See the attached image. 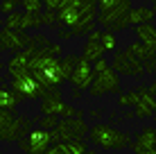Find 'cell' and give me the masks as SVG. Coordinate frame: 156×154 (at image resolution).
Returning a JSON list of instances; mask_svg holds the SVG:
<instances>
[{
  "instance_id": "cell-17",
  "label": "cell",
  "mask_w": 156,
  "mask_h": 154,
  "mask_svg": "<svg viewBox=\"0 0 156 154\" xmlns=\"http://www.w3.org/2000/svg\"><path fill=\"white\" fill-rule=\"evenodd\" d=\"M133 32H136V39L140 41L143 45H147L149 50L156 52V25H154V23L133 25Z\"/></svg>"
},
{
  "instance_id": "cell-11",
  "label": "cell",
  "mask_w": 156,
  "mask_h": 154,
  "mask_svg": "<svg viewBox=\"0 0 156 154\" xmlns=\"http://www.w3.org/2000/svg\"><path fill=\"white\" fill-rule=\"evenodd\" d=\"M32 43V36L25 30H0V52H18Z\"/></svg>"
},
{
  "instance_id": "cell-21",
  "label": "cell",
  "mask_w": 156,
  "mask_h": 154,
  "mask_svg": "<svg viewBox=\"0 0 156 154\" xmlns=\"http://www.w3.org/2000/svg\"><path fill=\"white\" fill-rule=\"evenodd\" d=\"M127 50L131 52L136 59H140V61H147V59H154V57H156V52H154V50H149L147 45H143L140 41H133V43H129V45H127Z\"/></svg>"
},
{
  "instance_id": "cell-29",
  "label": "cell",
  "mask_w": 156,
  "mask_h": 154,
  "mask_svg": "<svg viewBox=\"0 0 156 154\" xmlns=\"http://www.w3.org/2000/svg\"><path fill=\"white\" fill-rule=\"evenodd\" d=\"M57 123H59V116H52V113H43V118L39 120V125L43 127V129H48V131L55 129Z\"/></svg>"
},
{
  "instance_id": "cell-14",
  "label": "cell",
  "mask_w": 156,
  "mask_h": 154,
  "mask_svg": "<svg viewBox=\"0 0 156 154\" xmlns=\"http://www.w3.org/2000/svg\"><path fill=\"white\" fill-rule=\"evenodd\" d=\"M104 48L100 43V30H93L88 32V36H86V43H84V50H82V57L88 61H95L100 59V57H104Z\"/></svg>"
},
{
  "instance_id": "cell-22",
  "label": "cell",
  "mask_w": 156,
  "mask_h": 154,
  "mask_svg": "<svg viewBox=\"0 0 156 154\" xmlns=\"http://www.w3.org/2000/svg\"><path fill=\"white\" fill-rule=\"evenodd\" d=\"M32 41H34L36 48H43V50H48L50 55H55V57H61V52H63L61 45H59V43H50V39H48V36H43V34L34 36Z\"/></svg>"
},
{
  "instance_id": "cell-10",
  "label": "cell",
  "mask_w": 156,
  "mask_h": 154,
  "mask_svg": "<svg viewBox=\"0 0 156 154\" xmlns=\"http://www.w3.org/2000/svg\"><path fill=\"white\" fill-rule=\"evenodd\" d=\"M93 75H95V70H93V61L84 59V57H77V59H75V68H73V73L68 75V82H70V86H73V88H79V91H88L90 84H93Z\"/></svg>"
},
{
  "instance_id": "cell-37",
  "label": "cell",
  "mask_w": 156,
  "mask_h": 154,
  "mask_svg": "<svg viewBox=\"0 0 156 154\" xmlns=\"http://www.w3.org/2000/svg\"><path fill=\"white\" fill-rule=\"evenodd\" d=\"M140 154H156V147H154V150H145V152H140Z\"/></svg>"
},
{
  "instance_id": "cell-40",
  "label": "cell",
  "mask_w": 156,
  "mask_h": 154,
  "mask_svg": "<svg viewBox=\"0 0 156 154\" xmlns=\"http://www.w3.org/2000/svg\"><path fill=\"white\" fill-rule=\"evenodd\" d=\"M16 154H25V152H16Z\"/></svg>"
},
{
  "instance_id": "cell-13",
  "label": "cell",
  "mask_w": 156,
  "mask_h": 154,
  "mask_svg": "<svg viewBox=\"0 0 156 154\" xmlns=\"http://www.w3.org/2000/svg\"><path fill=\"white\" fill-rule=\"evenodd\" d=\"M138 91V102L133 104V111H136L138 118H152L156 116V98L149 93L147 86H140L136 88Z\"/></svg>"
},
{
  "instance_id": "cell-20",
  "label": "cell",
  "mask_w": 156,
  "mask_h": 154,
  "mask_svg": "<svg viewBox=\"0 0 156 154\" xmlns=\"http://www.w3.org/2000/svg\"><path fill=\"white\" fill-rule=\"evenodd\" d=\"M57 145L61 147L63 154H98L95 150L86 147L84 138H75V141H66V143H57Z\"/></svg>"
},
{
  "instance_id": "cell-25",
  "label": "cell",
  "mask_w": 156,
  "mask_h": 154,
  "mask_svg": "<svg viewBox=\"0 0 156 154\" xmlns=\"http://www.w3.org/2000/svg\"><path fill=\"white\" fill-rule=\"evenodd\" d=\"M2 25L7 30H23V14L16 9V12H12V14H7L5 16V20H2Z\"/></svg>"
},
{
  "instance_id": "cell-18",
  "label": "cell",
  "mask_w": 156,
  "mask_h": 154,
  "mask_svg": "<svg viewBox=\"0 0 156 154\" xmlns=\"http://www.w3.org/2000/svg\"><path fill=\"white\" fill-rule=\"evenodd\" d=\"M154 16L156 12L152 7H131L129 9V14H127V23L129 25H140V23H152L154 20Z\"/></svg>"
},
{
  "instance_id": "cell-31",
  "label": "cell",
  "mask_w": 156,
  "mask_h": 154,
  "mask_svg": "<svg viewBox=\"0 0 156 154\" xmlns=\"http://www.w3.org/2000/svg\"><path fill=\"white\" fill-rule=\"evenodd\" d=\"M41 23L43 25H55L57 23V12H55V9H45V12H41Z\"/></svg>"
},
{
  "instance_id": "cell-12",
  "label": "cell",
  "mask_w": 156,
  "mask_h": 154,
  "mask_svg": "<svg viewBox=\"0 0 156 154\" xmlns=\"http://www.w3.org/2000/svg\"><path fill=\"white\" fill-rule=\"evenodd\" d=\"M79 5H82V0H61V5L57 7V23H61L68 30L73 25H77L79 23Z\"/></svg>"
},
{
  "instance_id": "cell-19",
  "label": "cell",
  "mask_w": 156,
  "mask_h": 154,
  "mask_svg": "<svg viewBox=\"0 0 156 154\" xmlns=\"http://www.w3.org/2000/svg\"><path fill=\"white\" fill-rule=\"evenodd\" d=\"M23 95H20L18 91H14V88L12 86H0V109H16V107H18V104L20 102H23Z\"/></svg>"
},
{
  "instance_id": "cell-30",
  "label": "cell",
  "mask_w": 156,
  "mask_h": 154,
  "mask_svg": "<svg viewBox=\"0 0 156 154\" xmlns=\"http://www.w3.org/2000/svg\"><path fill=\"white\" fill-rule=\"evenodd\" d=\"M18 5H20V0H0V14H12L18 9Z\"/></svg>"
},
{
  "instance_id": "cell-28",
  "label": "cell",
  "mask_w": 156,
  "mask_h": 154,
  "mask_svg": "<svg viewBox=\"0 0 156 154\" xmlns=\"http://www.w3.org/2000/svg\"><path fill=\"white\" fill-rule=\"evenodd\" d=\"M20 5H23L25 12H34V14H41L43 9V0H20Z\"/></svg>"
},
{
  "instance_id": "cell-5",
  "label": "cell",
  "mask_w": 156,
  "mask_h": 154,
  "mask_svg": "<svg viewBox=\"0 0 156 154\" xmlns=\"http://www.w3.org/2000/svg\"><path fill=\"white\" fill-rule=\"evenodd\" d=\"M41 113H52V116H59V118H82V111L77 107L61 100L59 86L45 88V93L41 95Z\"/></svg>"
},
{
  "instance_id": "cell-42",
  "label": "cell",
  "mask_w": 156,
  "mask_h": 154,
  "mask_svg": "<svg viewBox=\"0 0 156 154\" xmlns=\"http://www.w3.org/2000/svg\"><path fill=\"white\" fill-rule=\"evenodd\" d=\"M154 73H156V70H154Z\"/></svg>"
},
{
  "instance_id": "cell-16",
  "label": "cell",
  "mask_w": 156,
  "mask_h": 154,
  "mask_svg": "<svg viewBox=\"0 0 156 154\" xmlns=\"http://www.w3.org/2000/svg\"><path fill=\"white\" fill-rule=\"evenodd\" d=\"M34 41H32L30 45H25L23 50H18V52H14V57H9V61H7V70H9V75L12 73H18V70H27V63H30V57H32V52H34Z\"/></svg>"
},
{
  "instance_id": "cell-7",
  "label": "cell",
  "mask_w": 156,
  "mask_h": 154,
  "mask_svg": "<svg viewBox=\"0 0 156 154\" xmlns=\"http://www.w3.org/2000/svg\"><path fill=\"white\" fill-rule=\"evenodd\" d=\"M12 88L18 91L25 100H41V95L45 93V88L41 86V82L32 75L30 70L12 73Z\"/></svg>"
},
{
  "instance_id": "cell-23",
  "label": "cell",
  "mask_w": 156,
  "mask_h": 154,
  "mask_svg": "<svg viewBox=\"0 0 156 154\" xmlns=\"http://www.w3.org/2000/svg\"><path fill=\"white\" fill-rule=\"evenodd\" d=\"M100 43H102V48H104V52H113L115 48H118V36H115V32H111V30H100Z\"/></svg>"
},
{
  "instance_id": "cell-8",
  "label": "cell",
  "mask_w": 156,
  "mask_h": 154,
  "mask_svg": "<svg viewBox=\"0 0 156 154\" xmlns=\"http://www.w3.org/2000/svg\"><path fill=\"white\" fill-rule=\"evenodd\" d=\"M16 143H18L20 152H25V154H43L50 145H55L50 131L43 129V127L41 129H30L23 138H18Z\"/></svg>"
},
{
  "instance_id": "cell-2",
  "label": "cell",
  "mask_w": 156,
  "mask_h": 154,
  "mask_svg": "<svg viewBox=\"0 0 156 154\" xmlns=\"http://www.w3.org/2000/svg\"><path fill=\"white\" fill-rule=\"evenodd\" d=\"M98 2V23L104 30L120 32L127 27V14L131 9V0H95Z\"/></svg>"
},
{
  "instance_id": "cell-35",
  "label": "cell",
  "mask_w": 156,
  "mask_h": 154,
  "mask_svg": "<svg viewBox=\"0 0 156 154\" xmlns=\"http://www.w3.org/2000/svg\"><path fill=\"white\" fill-rule=\"evenodd\" d=\"M59 36H61V39H70V30H68V27H63V30H59Z\"/></svg>"
},
{
  "instance_id": "cell-33",
  "label": "cell",
  "mask_w": 156,
  "mask_h": 154,
  "mask_svg": "<svg viewBox=\"0 0 156 154\" xmlns=\"http://www.w3.org/2000/svg\"><path fill=\"white\" fill-rule=\"evenodd\" d=\"M59 5H61V0H43V7H45V9H55V12H57Z\"/></svg>"
},
{
  "instance_id": "cell-27",
  "label": "cell",
  "mask_w": 156,
  "mask_h": 154,
  "mask_svg": "<svg viewBox=\"0 0 156 154\" xmlns=\"http://www.w3.org/2000/svg\"><path fill=\"white\" fill-rule=\"evenodd\" d=\"M75 59H77L75 55H68V57H61V59H59V63H61V73H63L66 79H68V75H70L73 68H75Z\"/></svg>"
},
{
  "instance_id": "cell-6",
  "label": "cell",
  "mask_w": 156,
  "mask_h": 154,
  "mask_svg": "<svg viewBox=\"0 0 156 154\" xmlns=\"http://www.w3.org/2000/svg\"><path fill=\"white\" fill-rule=\"evenodd\" d=\"M88 134V127L82 118H61L57 123V127L50 131L52 143H66V141H75V138H84Z\"/></svg>"
},
{
  "instance_id": "cell-3",
  "label": "cell",
  "mask_w": 156,
  "mask_h": 154,
  "mask_svg": "<svg viewBox=\"0 0 156 154\" xmlns=\"http://www.w3.org/2000/svg\"><path fill=\"white\" fill-rule=\"evenodd\" d=\"M88 141L93 143L95 147L113 150V152L131 147V136L125 134V131H118L113 125H104V123H98V125L90 127L88 129Z\"/></svg>"
},
{
  "instance_id": "cell-36",
  "label": "cell",
  "mask_w": 156,
  "mask_h": 154,
  "mask_svg": "<svg viewBox=\"0 0 156 154\" xmlns=\"http://www.w3.org/2000/svg\"><path fill=\"white\" fill-rule=\"evenodd\" d=\"M147 88H149V93H152V95H154V98H156V79H154V82H152V84H149V86H147Z\"/></svg>"
},
{
  "instance_id": "cell-4",
  "label": "cell",
  "mask_w": 156,
  "mask_h": 154,
  "mask_svg": "<svg viewBox=\"0 0 156 154\" xmlns=\"http://www.w3.org/2000/svg\"><path fill=\"white\" fill-rule=\"evenodd\" d=\"M93 84H90L88 93L93 98H102V95H109V93H120V75L109 66L106 57H100V59L93 61Z\"/></svg>"
},
{
  "instance_id": "cell-24",
  "label": "cell",
  "mask_w": 156,
  "mask_h": 154,
  "mask_svg": "<svg viewBox=\"0 0 156 154\" xmlns=\"http://www.w3.org/2000/svg\"><path fill=\"white\" fill-rule=\"evenodd\" d=\"M41 14H34V12H25L23 14V30L30 32V30H39L41 27Z\"/></svg>"
},
{
  "instance_id": "cell-34",
  "label": "cell",
  "mask_w": 156,
  "mask_h": 154,
  "mask_svg": "<svg viewBox=\"0 0 156 154\" xmlns=\"http://www.w3.org/2000/svg\"><path fill=\"white\" fill-rule=\"evenodd\" d=\"M43 154H63V152H61V147H59L57 143H55V145H50V147H48V150L43 152Z\"/></svg>"
},
{
  "instance_id": "cell-41",
  "label": "cell",
  "mask_w": 156,
  "mask_h": 154,
  "mask_svg": "<svg viewBox=\"0 0 156 154\" xmlns=\"http://www.w3.org/2000/svg\"><path fill=\"white\" fill-rule=\"evenodd\" d=\"M0 25H2V18H0Z\"/></svg>"
},
{
  "instance_id": "cell-9",
  "label": "cell",
  "mask_w": 156,
  "mask_h": 154,
  "mask_svg": "<svg viewBox=\"0 0 156 154\" xmlns=\"http://www.w3.org/2000/svg\"><path fill=\"white\" fill-rule=\"evenodd\" d=\"M111 68H113L118 75H127V77H143V75H145L143 61L136 59L129 50L115 52L113 59H111Z\"/></svg>"
},
{
  "instance_id": "cell-38",
  "label": "cell",
  "mask_w": 156,
  "mask_h": 154,
  "mask_svg": "<svg viewBox=\"0 0 156 154\" xmlns=\"http://www.w3.org/2000/svg\"><path fill=\"white\" fill-rule=\"evenodd\" d=\"M2 68H5V63H2V61H0V70H2Z\"/></svg>"
},
{
  "instance_id": "cell-32",
  "label": "cell",
  "mask_w": 156,
  "mask_h": 154,
  "mask_svg": "<svg viewBox=\"0 0 156 154\" xmlns=\"http://www.w3.org/2000/svg\"><path fill=\"white\" fill-rule=\"evenodd\" d=\"M143 68H145V75H147V73H154L156 70V57H154V59L143 61Z\"/></svg>"
},
{
  "instance_id": "cell-26",
  "label": "cell",
  "mask_w": 156,
  "mask_h": 154,
  "mask_svg": "<svg viewBox=\"0 0 156 154\" xmlns=\"http://www.w3.org/2000/svg\"><path fill=\"white\" fill-rule=\"evenodd\" d=\"M138 102V91H131V93H120L118 95V107H133Z\"/></svg>"
},
{
  "instance_id": "cell-39",
  "label": "cell",
  "mask_w": 156,
  "mask_h": 154,
  "mask_svg": "<svg viewBox=\"0 0 156 154\" xmlns=\"http://www.w3.org/2000/svg\"><path fill=\"white\" fill-rule=\"evenodd\" d=\"M152 9H154V12H156V0H154V7H152Z\"/></svg>"
},
{
  "instance_id": "cell-1",
  "label": "cell",
  "mask_w": 156,
  "mask_h": 154,
  "mask_svg": "<svg viewBox=\"0 0 156 154\" xmlns=\"http://www.w3.org/2000/svg\"><path fill=\"white\" fill-rule=\"evenodd\" d=\"M27 70L34 75L36 79L41 82L43 88H57L66 82L61 73V63H59V57L50 55L48 50L43 48H34L30 57V63H27Z\"/></svg>"
},
{
  "instance_id": "cell-15",
  "label": "cell",
  "mask_w": 156,
  "mask_h": 154,
  "mask_svg": "<svg viewBox=\"0 0 156 154\" xmlns=\"http://www.w3.org/2000/svg\"><path fill=\"white\" fill-rule=\"evenodd\" d=\"M156 147V127H143L140 134L136 136V141H131L133 154H140L145 150H154Z\"/></svg>"
}]
</instances>
